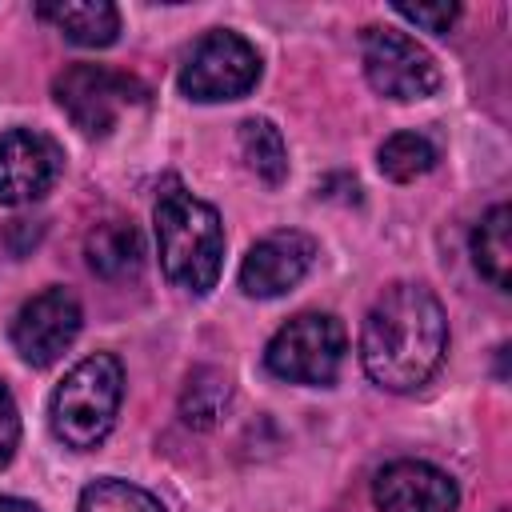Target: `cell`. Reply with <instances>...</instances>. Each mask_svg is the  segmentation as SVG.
I'll return each mask as SVG.
<instances>
[{
	"label": "cell",
	"mask_w": 512,
	"mask_h": 512,
	"mask_svg": "<svg viewBox=\"0 0 512 512\" xmlns=\"http://www.w3.org/2000/svg\"><path fill=\"white\" fill-rule=\"evenodd\" d=\"M448 352V320L424 284H392L360 328V364L388 392H416Z\"/></svg>",
	"instance_id": "obj_1"
},
{
	"label": "cell",
	"mask_w": 512,
	"mask_h": 512,
	"mask_svg": "<svg viewBox=\"0 0 512 512\" xmlns=\"http://www.w3.org/2000/svg\"><path fill=\"white\" fill-rule=\"evenodd\" d=\"M152 220H156V248L164 276L188 296H208L220 280V260H224L220 212L196 200L184 184L168 180L156 196Z\"/></svg>",
	"instance_id": "obj_2"
},
{
	"label": "cell",
	"mask_w": 512,
	"mask_h": 512,
	"mask_svg": "<svg viewBox=\"0 0 512 512\" xmlns=\"http://www.w3.org/2000/svg\"><path fill=\"white\" fill-rule=\"evenodd\" d=\"M124 396V368L112 352H92L56 384L48 420L60 444L88 452L104 444V436L116 424V408Z\"/></svg>",
	"instance_id": "obj_3"
},
{
	"label": "cell",
	"mask_w": 512,
	"mask_h": 512,
	"mask_svg": "<svg viewBox=\"0 0 512 512\" xmlns=\"http://www.w3.org/2000/svg\"><path fill=\"white\" fill-rule=\"evenodd\" d=\"M348 352V336L344 324L328 312H300L292 316L264 348V364L272 376L288 380V384H312L324 388L340 376Z\"/></svg>",
	"instance_id": "obj_4"
},
{
	"label": "cell",
	"mask_w": 512,
	"mask_h": 512,
	"mask_svg": "<svg viewBox=\"0 0 512 512\" xmlns=\"http://www.w3.org/2000/svg\"><path fill=\"white\" fill-rule=\"evenodd\" d=\"M52 96L84 136H108L124 112L144 104L148 88L108 64H68L52 80Z\"/></svg>",
	"instance_id": "obj_5"
},
{
	"label": "cell",
	"mask_w": 512,
	"mask_h": 512,
	"mask_svg": "<svg viewBox=\"0 0 512 512\" xmlns=\"http://www.w3.org/2000/svg\"><path fill=\"white\" fill-rule=\"evenodd\" d=\"M260 80V52L228 28L204 32L180 64V92L196 104L240 100Z\"/></svg>",
	"instance_id": "obj_6"
},
{
	"label": "cell",
	"mask_w": 512,
	"mask_h": 512,
	"mask_svg": "<svg viewBox=\"0 0 512 512\" xmlns=\"http://www.w3.org/2000/svg\"><path fill=\"white\" fill-rule=\"evenodd\" d=\"M360 56H364V76L368 84L400 104L428 100L440 88V68L424 44H416L408 32L396 28H364L360 36Z\"/></svg>",
	"instance_id": "obj_7"
},
{
	"label": "cell",
	"mask_w": 512,
	"mask_h": 512,
	"mask_svg": "<svg viewBox=\"0 0 512 512\" xmlns=\"http://www.w3.org/2000/svg\"><path fill=\"white\" fill-rule=\"evenodd\" d=\"M80 320V300L68 288H44L20 304L12 320V348L24 364L48 368L72 348V340L80 336Z\"/></svg>",
	"instance_id": "obj_8"
},
{
	"label": "cell",
	"mask_w": 512,
	"mask_h": 512,
	"mask_svg": "<svg viewBox=\"0 0 512 512\" xmlns=\"http://www.w3.org/2000/svg\"><path fill=\"white\" fill-rule=\"evenodd\" d=\"M64 168V152L52 136L32 128H8L0 136V204L40 200Z\"/></svg>",
	"instance_id": "obj_9"
},
{
	"label": "cell",
	"mask_w": 512,
	"mask_h": 512,
	"mask_svg": "<svg viewBox=\"0 0 512 512\" xmlns=\"http://www.w3.org/2000/svg\"><path fill=\"white\" fill-rule=\"evenodd\" d=\"M312 260H316V240L308 232H296V228L272 232L248 248L240 264V288L244 296H256V300L284 296L308 276Z\"/></svg>",
	"instance_id": "obj_10"
},
{
	"label": "cell",
	"mask_w": 512,
	"mask_h": 512,
	"mask_svg": "<svg viewBox=\"0 0 512 512\" xmlns=\"http://www.w3.org/2000/svg\"><path fill=\"white\" fill-rule=\"evenodd\" d=\"M372 500L380 512H456V480L428 460H392L372 480Z\"/></svg>",
	"instance_id": "obj_11"
},
{
	"label": "cell",
	"mask_w": 512,
	"mask_h": 512,
	"mask_svg": "<svg viewBox=\"0 0 512 512\" xmlns=\"http://www.w3.org/2000/svg\"><path fill=\"white\" fill-rule=\"evenodd\" d=\"M36 12L80 48H108L120 32V12L108 0H48Z\"/></svg>",
	"instance_id": "obj_12"
},
{
	"label": "cell",
	"mask_w": 512,
	"mask_h": 512,
	"mask_svg": "<svg viewBox=\"0 0 512 512\" xmlns=\"http://www.w3.org/2000/svg\"><path fill=\"white\" fill-rule=\"evenodd\" d=\"M84 256H88V268L104 280H124L140 268L144 260V244H140V232L124 220H104L88 232L84 240Z\"/></svg>",
	"instance_id": "obj_13"
},
{
	"label": "cell",
	"mask_w": 512,
	"mask_h": 512,
	"mask_svg": "<svg viewBox=\"0 0 512 512\" xmlns=\"http://www.w3.org/2000/svg\"><path fill=\"white\" fill-rule=\"evenodd\" d=\"M508 228H512L508 204L488 208V212L480 216V224L472 228V260H476L480 276H484L492 288H500V292H508V284H512V276H508V268H512Z\"/></svg>",
	"instance_id": "obj_14"
},
{
	"label": "cell",
	"mask_w": 512,
	"mask_h": 512,
	"mask_svg": "<svg viewBox=\"0 0 512 512\" xmlns=\"http://www.w3.org/2000/svg\"><path fill=\"white\" fill-rule=\"evenodd\" d=\"M240 156H244V164L268 188H276V184L288 180V148H284V136H280V128L272 120L248 116L240 124Z\"/></svg>",
	"instance_id": "obj_15"
},
{
	"label": "cell",
	"mask_w": 512,
	"mask_h": 512,
	"mask_svg": "<svg viewBox=\"0 0 512 512\" xmlns=\"http://www.w3.org/2000/svg\"><path fill=\"white\" fill-rule=\"evenodd\" d=\"M232 400V380L220 368H196L180 392V416L188 428H212Z\"/></svg>",
	"instance_id": "obj_16"
},
{
	"label": "cell",
	"mask_w": 512,
	"mask_h": 512,
	"mask_svg": "<svg viewBox=\"0 0 512 512\" xmlns=\"http://www.w3.org/2000/svg\"><path fill=\"white\" fill-rule=\"evenodd\" d=\"M376 160H380V172L388 180L408 184V180H416V176L436 168V144L428 136H420V132H396V136H388L380 144Z\"/></svg>",
	"instance_id": "obj_17"
},
{
	"label": "cell",
	"mask_w": 512,
	"mask_h": 512,
	"mask_svg": "<svg viewBox=\"0 0 512 512\" xmlns=\"http://www.w3.org/2000/svg\"><path fill=\"white\" fill-rule=\"evenodd\" d=\"M76 512H164V504L152 492H144L140 484L104 476V480H96V484H88L80 492V508Z\"/></svg>",
	"instance_id": "obj_18"
},
{
	"label": "cell",
	"mask_w": 512,
	"mask_h": 512,
	"mask_svg": "<svg viewBox=\"0 0 512 512\" xmlns=\"http://www.w3.org/2000/svg\"><path fill=\"white\" fill-rule=\"evenodd\" d=\"M392 12L404 16L408 24L424 28V32H436V36H444V32L452 28V20L460 16V8L448 4V0H440V4H396Z\"/></svg>",
	"instance_id": "obj_19"
},
{
	"label": "cell",
	"mask_w": 512,
	"mask_h": 512,
	"mask_svg": "<svg viewBox=\"0 0 512 512\" xmlns=\"http://www.w3.org/2000/svg\"><path fill=\"white\" fill-rule=\"evenodd\" d=\"M16 444H20V408L8 392V384L0 380V468L16 456Z\"/></svg>",
	"instance_id": "obj_20"
},
{
	"label": "cell",
	"mask_w": 512,
	"mask_h": 512,
	"mask_svg": "<svg viewBox=\"0 0 512 512\" xmlns=\"http://www.w3.org/2000/svg\"><path fill=\"white\" fill-rule=\"evenodd\" d=\"M0 512H40L32 500H16V496H0Z\"/></svg>",
	"instance_id": "obj_21"
}]
</instances>
